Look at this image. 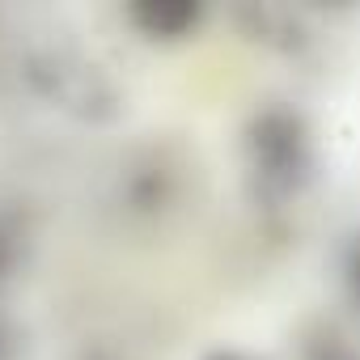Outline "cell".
Masks as SVG:
<instances>
[{
	"label": "cell",
	"instance_id": "1",
	"mask_svg": "<svg viewBox=\"0 0 360 360\" xmlns=\"http://www.w3.org/2000/svg\"><path fill=\"white\" fill-rule=\"evenodd\" d=\"M242 165H246V183L250 195L267 208L292 204L318 169L314 153V131L305 115L292 106H263L250 115L242 131Z\"/></svg>",
	"mask_w": 360,
	"mask_h": 360
},
{
	"label": "cell",
	"instance_id": "2",
	"mask_svg": "<svg viewBox=\"0 0 360 360\" xmlns=\"http://www.w3.org/2000/svg\"><path fill=\"white\" fill-rule=\"evenodd\" d=\"M30 85L60 106L64 115L81 119V123H110L119 115V89L106 77V68H98L89 56H81L77 47H47L39 56H30Z\"/></svg>",
	"mask_w": 360,
	"mask_h": 360
},
{
	"label": "cell",
	"instance_id": "3",
	"mask_svg": "<svg viewBox=\"0 0 360 360\" xmlns=\"http://www.w3.org/2000/svg\"><path fill=\"white\" fill-rule=\"evenodd\" d=\"M233 22H238V30H242L250 43H259V47H267V51L297 56V51L309 47V30H305V22H301L292 9H276V5H238V9H233Z\"/></svg>",
	"mask_w": 360,
	"mask_h": 360
},
{
	"label": "cell",
	"instance_id": "4",
	"mask_svg": "<svg viewBox=\"0 0 360 360\" xmlns=\"http://www.w3.org/2000/svg\"><path fill=\"white\" fill-rule=\"evenodd\" d=\"M127 22L148 43H183L200 30L204 5L200 0H136L127 5Z\"/></svg>",
	"mask_w": 360,
	"mask_h": 360
},
{
	"label": "cell",
	"instance_id": "5",
	"mask_svg": "<svg viewBox=\"0 0 360 360\" xmlns=\"http://www.w3.org/2000/svg\"><path fill=\"white\" fill-rule=\"evenodd\" d=\"M26 246H30L26 217L18 208H0V284L18 276V267L26 263Z\"/></svg>",
	"mask_w": 360,
	"mask_h": 360
},
{
	"label": "cell",
	"instance_id": "6",
	"mask_svg": "<svg viewBox=\"0 0 360 360\" xmlns=\"http://www.w3.org/2000/svg\"><path fill=\"white\" fill-rule=\"evenodd\" d=\"M301 360H360V352H356L339 330H318V335L305 339Z\"/></svg>",
	"mask_w": 360,
	"mask_h": 360
},
{
	"label": "cell",
	"instance_id": "7",
	"mask_svg": "<svg viewBox=\"0 0 360 360\" xmlns=\"http://www.w3.org/2000/svg\"><path fill=\"white\" fill-rule=\"evenodd\" d=\"M343 284H347L352 301L360 305V238L352 242V250H347V259H343Z\"/></svg>",
	"mask_w": 360,
	"mask_h": 360
},
{
	"label": "cell",
	"instance_id": "8",
	"mask_svg": "<svg viewBox=\"0 0 360 360\" xmlns=\"http://www.w3.org/2000/svg\"><path fill=\"white\" fill-rule=\"evenodd\" d=\"M18 356H22V335L5 314H0V360H18Z\"/></svg>",
	"mask_w": 360,
	"mask_h": 360
},
{
	"label": "cell",
	"instance_id": "9",
	"mask_svg": "<svg viewBox=\"0 0 360 360\" xmlns=\"http://www.w3.org/2000/svg\"><path fill=\"white\" fill-rule=\"evenodd\" d=\"M204 360H250V356H242V352H212V356H204Z\"/></svg>",
	"mask_w": 360,
	"mask_h": 360
}]
</instances>
